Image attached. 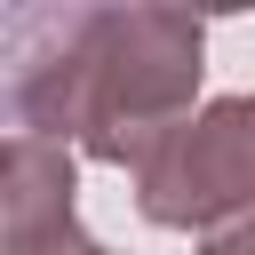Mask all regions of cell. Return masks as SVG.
Segmentation results:
<instances>
[{"label": "cell", "instance_id": "cell-1", "mask_svg": "<svg viewBox=\"0 0 255 255\" xmlns=\"http://www.w3.org/2000/svg\"><path fill=\"white\" fill-rule=\"evenodd\" d=\"M207 80V24L159 0L32 8L8 24V135L72 143L96 167H143Z\"/></svg>", "mask_w": 255, "mask_h": 255}, {"label": "cell", "instance_id": "cell-2", "mask_svg": "<svg viewBox=\"0 0 255 255\" xmlns=\"http://www.w3.org/2000/svg\"><path fill=\"white\" fill-rule=\"evenodd\" d=\"M135 207L159 231H223L255 215V96H215L199 104L143 167H135Z\"/></svg>", "mask_w": 255, "mask_h": 255}, {"label": "cell", "instance_id": "cell-3", "mask_svg": "<svg viewBox=\"0 0 255 255\" xmlns=\"http://www.w3.org/2000/svg\"><path fill=\"white\" fill-rule=\"evenodd\" d=\"M80 231V167L72 143L8 135L0 151V255H72Z\"/></svg>", "mask_w": 255, "mask_h": 255}, {"label": "cell", "instance_id": "cell-4", "mask_svg": "<svg viewBox=\"0 0 255 255\" xmlns=\"http://www.w3.org/2000/svg\"><path fill=\"white\" fill-rule=\"evenodd\" d=\"M199 255H255V215H247V223H223V231H207V239H199Z\"/></svg>", "mask_w": 255, "mask_h": 255}, {"label": "cell", "instance_id": "cell-5", "mask_svg": "<svg viewBox=\"0 0 255 255\" xmlns=\"http://www.w3.org/2000/svg\"><path fill=\"white\" fill-rule=\"evenodd\" d=\"M72 255H112V247H96V239H80V247H72Z\"/></svg>", "mask_w": 255, "mask_h": 255}]
</instances>
